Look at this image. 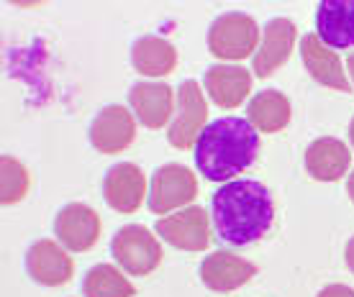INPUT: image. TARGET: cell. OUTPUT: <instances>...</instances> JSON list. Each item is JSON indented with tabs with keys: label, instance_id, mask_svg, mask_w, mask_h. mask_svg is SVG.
Instances as JSON below:
<instances>
[{
	"label": "cell",
	"instance_id": "1",
	"mask_svg": "<svg viewBox=\"0 0 354 297\" xmlns=\"http://www.w3.org/2000/svg\"><path fill=\"white\" fill-rule=\"evenodd\" d=\"M211 220L221 241L231 246L254 244L272 228L274 202L257 180H231L213 193Z\"/></svg>",
	"mask_w": 354,
	"mask_h": 297
},
{
	"label": "cell",
	"instance_id": "2",
	"mask_svg": "<svg viewBox=\"0 0 354 297\" xmlns=\"http://www.w3.org/2000/svg\"><path fill=\"white\" fill-rule=\"evenodd\" d=\"M259 133L247 118H218L203 128L195 144V166L211 182H231L254 164Z\"/></svg>",
	"mask_w": 354,
	"mask_h": 297
},
{
	"label": "cell",
	"instance_id": "3",
	"mask_svg": "<svg viewBox=\"0 0 354 297\" xmlns=\"http://www.w3.org/2000/svg\"><path fill=\"white\" fill-rule=\"evenodd\" d=\"M259 49V26L247 13H223L208 28V52L221 61H239L254 57Z\"/></svg>",
	"mask_w": 354,
	"mask_h": 297
},
{
	"label": "cell",
	"instance_id": "4",
	"mask_svg": "<svg viewBox=\"0 0 354 297\" xmlns=\"http://www.w3.org/2000/svg\"><path fill=\"white\" fill-rule=\"evenodd\" d=\"M111 253H113L115 264L131 277L151 274L165 256L160 238L139 223H129V226L115 231L113 241H111Z\"/></svg>",
	"mask_w": 354,
	"mask_h": 297
},
{
	"label": "cell",
	"instance_id": "5",
	"mask_svg": "<svg viewBox=\"0 0 354 297\" xmlns=\"http://www.w3.org/2000/svg\"><path fill=\"white\" fill-rule=\"evenodd\" d=\"M208 121V103H205L201 85L195 79H185L177 90V108L167 128V139L175 148H195Z\"/></svg>",
	"mask_w": 354,
	"mask_h": 297
},
{
	"label": "cell",
	"instance_id": "6",
	"mask_svg": "<svg viewBox=\"0 0 354 297\" xmlns=\"http://www.w3.org/2000/svg\"><path fill=\"white\" fill-rule=\"evenodd\" d=\"M198 180L183 164H165L151 175L149 184V210L154 215H169L172 210H183L195 200Z\"/></svg>",
	"mask_w": 354,
	"mask_h": 297
},
{
	"label": "cell",
	"instance_id": "7",
	"mask_svg": "<svg viewBox=\"0 0 354 297\" xmlns=\"http://www.w3.org/2000/svg\"><path fill=\"white\" fill-rule=\"evenodd\" d=\"M154 228L162 241L183 251H203L211 246V215L198 205H187L177 213L162 215Z\"/></svg>",
	"mask_w": 354,
	"mask_h": 297
},
{
	"label": "cell",
	"instance_id": "8",
	"mask_svg": "<svg viewBox=\"0 0 354 297\" xmlns=\"http://www.w3.org/2000/svg\"><path fill=\"white\" fill-rule=\"evenodd\" d=\"M100 215L85 202L64 205L54 218V236L67 251H90L100 238Z\"/></svg>",
	"mask_w": 354,
	"mask_h": 297
},
{
	"label": "cell",
	"instance_id": "9",
	"mask_svg": "<svg viewBox=\"0 0 354 297\" xmlns=\"http://www.w3.org/2000/svg\"><path fill=\"white\" fill-rule=\"evenodd\" d=\"M103 198L115 213L131 215L142 208L147 195V177L133 162L113 164L103 177Z\"/></svg>",
	"mask_w": 354,
	"mask_h": 297
},
{
	"label": "cell",
	"instance_id": "10",
	"mask_svg": "<svg viewBox=\"0 0 354 297\" xmlns=\"http://www.w3.org/2000/svg\"><path fill=\"white\" fill-rule=\"evenodd\" d=\"M136 139V121L124 105H106L90 123V144L100 154H121Z\"/></svg>",
	"mask_w": 354,
	"mask_h": 297
},
{
	"label": "cell",
	"instance_id": "11",
	"mask_svg": "<svg viewBox=\"0 0 354 297\" xmlns=\"http://www.w3.org/2000/svg\"><path fill=\"white\" fill-rule=\"evenodd\" d=\"M26 271L31 280L44 287H59L72 280L75 264L62 244H57L52 238H41V241H34L26 251Z\"/></svg>",
	"mask_w": 354,
	"mask_h": 297
},
{
	"label": "cell",
	"instance_id": "12",
	"mask_svg": "<svg viewBox=\"0 0 354 297\" xmlns=\"http://www.w3.org/2000/svg\"><path fill=\"white\" fill-rule=\"evenodd\" d=\"M175 103V90L165 82H136L129 93L131 113L151 131H160L162 126L172 123Z\"/></svg>",
	"mask_w": 354,
	"mask_h": 297
},
{
	"label": "cell",
	"instance_id": "13",
	"mask_svg": "<svg viewBox=\"0 0 354 297\" xmlns=\"http://www.w3.org/2000/svg\"><path fill=\"white\" fill-rule=\"evenodd\" d=\"M295 34H298V28H295L290 18H272V21H267L259 49L252 57V72L262 79L272 77L274 72L290 59Z\"/></svg>",
	"mask_w": 354,
	"mask_h": 297
},
{
	"label": "cell",
	"instance_id": "14",
	"mask_svg": "<svg viewBox=\"0 0 354 297\" xmlns=\"http://www.w3.org/2000/svg\"><path fill=\"white\" fill-rule=\"evenodd\" d=\"M257 274V267L234 251H213L201 264V282L211 292H234Z\"/></svg>",
	"mask_w": 354,
	"mask_h": 297
},
{
	"label": "cell",
	"instance_id": "15",
	"mask_svg": "<svg viewBox=\"0 0 354 297\" xmlns=\"http://www.w3.org/2000/svg\"><path fill=\"white\" fill-rule=\"evenodd\" d=\"M301 59L310 77L319 85L339 93H352V82L346 79V72L342 67V59L334 49H328L319 39V34H306L301 41Z\"/></svg>",
	"mask_w": 354,
	"mask_h": 297
},
{
	"label": "cell",
	"instance_id": "16",
	"mask_svg": "<svg viewBox=\"0 0 354 297\" xmlns=\"http://www.w3.org/2000/svg\"><path fill=\"white\" fill-rule=\"evenodd\" d=\"M203 85L213 103L223 111H231L239 108L252 93V75L239 64H213L205 72Z\"/></svg>",
	"mask_w": 354,
	"mask_h": 297
},
{
	"label": "cell",
	"instance_id": "17",
	"mask_svg": "<svg viewBox=\"0 0 354 297\" xmlns=\"http://www.w3.org/2000/svg\"><path fill=\"white\" fill-rule=\"evenodd\" d=\"M306 169L313 180L319 182H337L346 175V169L352 164V154L342 139L334 136H321L306 148Z\"/></svg>",
	"mask_w": 354,
	"mask_h": 297
},
{
	"label": "cell",
	"instance_id": "18",
	"mask_svg": "<svg viewBox=\"0 0 354 297\" xmlns=\"http://www.w3.org/2000/svg\"><path fill=\"white\" fill-rule=\"evenodd\" d=\"M316 31L328 49L354 46V0H324L316 13Z\"/></svg>",
	"mask_w": 354,
	"mask_h": 297
},
{
	"label": "cell",
	"instance_id": "19",
	"mask_svg": "<svg viewBox=\"0 0 354 297\" xmlns=\"http://www.w3.org/2000/svg\"><path fill=\"white\" fill-rule=\"evenodd\" d=\"M131 64L139 75H147V77H167L177 67V52L167 39L147 34L133 41Z\"/></svg>",
	"mask_w": 354,
	"mask_h": 297
},
{
	"label": "cell",
	"instance_id": "20",
	"mask_svg": "<svg viewBox=\"0 0 354 297\" xmlns=\"http://www.w3.org/2000/svg\"><path fill=\"white\" fill-rule=\"evenodd\" d=\"M290 100L280 90H262L249 100L247 121L257 128V133H277L290 123Z\"/></svg>",
	"mask_w": 354,
	"mask_h": 297
},
{
	"label": "cell",
	"instance_id": "21",
	"mask_svg": "<svg viewBox=\"0 0 354 297\" xmlns=\"http://www.w3.org/2000/svg\"><path fill=\"white\" fill-rule=\"evenodd\" d=\"M136 289L113 264H95L82 280V297H133Z\"/></svg>",
	"mask_w": 354,
	"mask_h": 297
},
{
	"label": "cell",
	"instance_id": "22",
	"mask_svg": "<svg viewBox=\"0 0 354 297\" xmlns=\"http://www.w3.org/2000/svg\"><path fill=\"white\" fill-rule=\"evenodd\" d=\"M28 187H31V175L28 169L18 159L0 157V202L3 205H13L26 198Z\"/></svg>",
	"mask_w": 354,
	"mask_h": 297
},
{
	"label": "cell",
	"instance_id": "23",
	"mask_svg": "<svg viewBox=\"0 0 354 297\" xmlns=\"http://www.w3.org/2000/svg\"><path fill=\"white\" fill-rule=\"evenodd\" d=\"M316 297H354V289L346 285H326Z\"/></svg>",
	"mask_w": 354,
	"mask_h": 297
},
{
	"label": "cell",
	"instance_id": "24",
	"mask_svg": "<svg viewBox=\"0 0 354 297\" xmlns=\"http://www.w3.org/2000/svg\"><path fill=\"white\" fill-rule=\"evenodd\" d=\"M344 259H346V267H349V271L354 274V236L349 238V244H346Z\"/></svg>",
	"mask_w": 354,
	"mask_h": 297
},
{
	"label": "cell",
	"instance_id": "25",
	"mask_svg": "<svg viewBox=\"0 0 354 297\" xmlns=\"http://www.w3.org/2000/svg\"><path fill=\"white\" fill-rule=\"evenodd\" d=\"M346 193H349V200L354 202V172L349 175V180H346Z\"/></svg>",
	"mask_w": 354,
	"mask_h": 297
},
{
	"label": "cell",
	"instance_id": "26",
	"mask_svg": "<svg viewBox=\"0 0 354 297\" xmlns=\"http://www.w3.org/2000/svg\"><path fill=\"white\" fill-rule=\"evenodd\" d=\"M346 70H349V77L354 79V52L349 54V59H346Z\"/></svg>",
	"mask_w": 354,
	"mask_h": 297
},
{
	"label": "cell",
	"instance_id": "27",
	"mask_svg": "<svg viewBox=\"0 0 354 297\" xmlns=\"http://www.w3.org/2000/svg\"><path fill=\"white\" fill-rule=\"evenodd\" d=\"M349 139H352V146H354V118H352V123H349Z\"/></svg>",
	"mask_w": 354,
	"mask_h": 297
}]
</instances>
